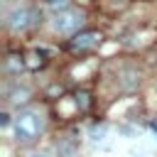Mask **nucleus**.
Listing matches in <instances>:
<instances>
[{"instance_id": "obj_7", "label": "nucleus", "mask_w": 157, "mask_h": 157, "mask_svg": "<svg viewBox=\"0 0 157 157\" xmlns=\"http://www.w3.org/2000/svg\"><path fill=\"white\" fill-rule=\"evenodd\" d=\"M25 64H27L29 71H37V69H42L47 64V54L39 47H32L29 52H25Z\"/></svg>"}, {"instance_id": "obj_4", "label": "nucleus", "mask_w": 157, "mask_h": 157, "mask_svg": "<svg viewBox=\"0 0 157 157\" xmlns=\"http://www.w3.org/2000/svg\"><path fill=\"white\" fill-rule=\"evenodd\" d=\"M103 44V32L101 29H81L74 37L66 39V52L74 56H86L93 49H98Z\"/></svg>"}, {"instance_id": "obj_2", "label": "nucleus", "mask_w": 157, "mask_h": 157, "mask_svg": "<svg viewBox=\"0 0 157 157\" xmlns=\"http://www.w3.org/2000/svg\"><path fill=\"white\" fill-rule=\"evenodd\" d=\"M86 25V12L81 7H61L49 17V29L56 37H74Z\"/></svg>"}, {"instance_id": "obj_8", "label": "nucleus", "mask_w": 157, "mask_h": 157, "mask_svg": "<svg viewBox=\"0 0 157 157\" xmlns=\"http://www.w3.org/2000/svg\"><path fill=\"white\" fill-rule=\"evenodd\" d=\"M71 96H74V101H76L78 113H88V110H91V105H93V96H91V91H86V88H76Z\"/></svg>"}, {"instance_id": "obj_12", "label": "nucleus", "mask_w": 157, "mask_h": 157, "mask_svg": "<svg viewBox=\"0 0 157 157\" xmlns=\"http://www.w3.org/2000/svg\"><path fill=\"white\" fill-rule=\"evenodd\" d=\"M27 157H52L49 152H32V155H27Z\"/></svg>"}, {"instance_id": "obj_3", "label": "nucleus", "mask_w": 157, "mask_h": 157, "mask_svg": "<svg viewBox=\"0 0 157 157\" xmlns=\"http://www.w3.org/2000/svg\"><path fill=\"white\" fill-rule=\"evenodd\" d=\"M42 22V12L32 5H15L12 10L5 12V29L10 34H25L29 29H34Z\"/></svg>"}, {"instance_id": "obj_1", "label": "nucleus", "mask_w": 157, "mask_h": 157, "mask_svg": "<svg viewBox=\"0 0 157 157\" xmlns=\"http://www.w3.org/2000/svg\"><path fill=\"white\" fill-rule=\"evenodd\" d=\"M47 130V115L42 108H34V105H27V108H20L15 120H12V132H15V140L20 145H32L37 142Z\"/></svg>"}, {"instance_id": "obj_6", "label": "nucleus", "mask_w": 157, "mask_h": 157, "mask_svg": "<svg viewBox=\"0 0 157 157\" xmlns=\"http://www.w3.org/2000/svg\"><path fill=\"white\" fill-rule=\"evenodd\" d=\"M29 88L27 86H20V83H15L10 91H5V101H7V105H20V103H27L29 101Z\"/></svg>"}, {"instance_id": "obj_11", "label": "nucleus", "mask_w": 157, "mask_h": 157, "mask_svg": "<svg viewBox=\"0 0 157 157\" xmlns=\"http://www.w3.org/2000/svg\"><path fill=\"white\" fill-rule=\"evenodd\" d=\"M12 120H15V118H10V113H7V110H2V113H0V125H2V128L12 125Z\"/></svg>"}, {"instance_id": "obj_10", "label": "nucleus", "mask_w": 157, "mask_h": 157, "mask_svg": "<svg viewBox=\"0 0 157 157\" xmlns=\"http://www.w3.org/2000/svg\"><path fill=\"white\" fill-rule=\"evenodd\" d=\"M103 5H105L110 12H120V10H125V7L130 5V0H103Z\"/></svg>"}, {"instance_id": "obj_5", "label": "nucleus", "mask_w": 157, "mask_h": 157, "mask_svg": "<svg viewBox=\"0 0 157 157\" xmlns=\"http://www.w3.org/2000/svg\"><path fill=\"white\" fill-rule=\"evenodd\" d=\"M27 64H25V54L22 52H10L5 59H2V71L7 76H20V71H25Z\"/></svg>"}, {"instance_id": "obj_9", "label": "nucleus", "mask_w": 157, "mask_h": 157, "mask_svg": "<svg viewBox=\"0 0 157 157\" xmlns=\"http://www.w3.org/2000/svg\"><path fill=\"white\" fill-rule=\"evenodd\" d=\"M76 150H78V145L71 137H61V142H59V157H74Z\"/></svg>"}, {"instance_id": "obj_13", "label": "nucleus", "mask_w": 157, "mask_h": 157, "mask_svg": "<svg viewBox=\"0 0 157 157\" xmlns=\"http://www.w3.org/2000/svg\"><path fill=\"white\" fill-rule=\"evenodd\" d=\"M155 130H157V128H155Z\"/></svg>"}]
</instances>
